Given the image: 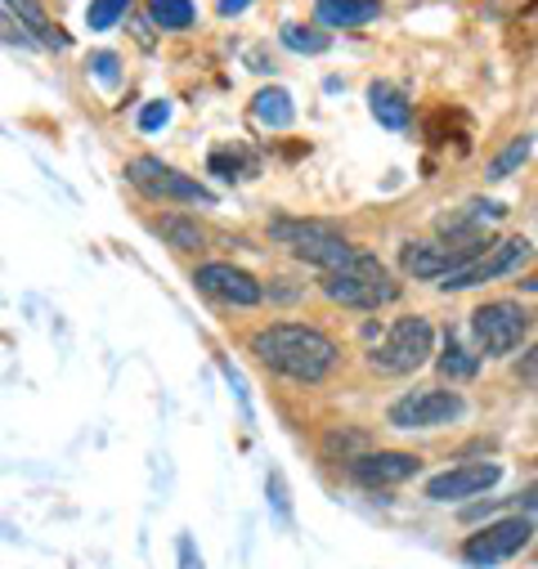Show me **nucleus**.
Instances as JSON below:
<instances>
[{
  "instance_id": "nucleus-1",
  "label": "nucleus",
  "mask_w": 538,
  "mask_h": 569,
  "mask_svg": "<svg viewBox=\"0 0 538 569\" xmlns=\"http://www.w3.org/2000/svg\"><path fill=\"white\" fill-rule=\"evenodd\" d=\"M247 355L297 386H319L341 363V346L315 323H265L247 337Z\"/></svg>"
},
{
  "instance_id": "nucleus-2",
  "label": "nucleus",
  "mask_w": 538,
  "mask_h": 569,
  "mask_svg": "<svg viewBox=\"0 0 538 569\" xmlns=\"http://www.w3.org/2000/svg\"><path fill=\"white\" fill-rule=\"evenodd\" d=\"M319 292L346 310H381V306L399 301V282L372 251H359L346 269L319 273Z\"/></svg>"
},
{
  "instance_id": "nucleus-3",
  "label": "nucleus",
  "mask_w": 538,
  "mask_h": 569,
  "mask_svg": "<svg viewBox=\"0 0 538 569\" xmlns=\"http://www.w3.org/2000/svg\"><path fill=\"white\" fill-rule=\"evenodd\" d=\"M269 238H275L283 251H292L297 260L315 264V269H346L359 247L350 238H341L328 220H297V216H275L269 220Z\"/></svg>"
},
{
  "instance_id": "nucleus-4",
  "label": "nucleus",
  "mask_w": 538,
  "mask_h": 569,
  "mask_svg": "<svg viewBox=\"0 0 538 569\" xmlns=\"http://www.w3.org/2000/svg\"><path fill=\"white\" fill-rule=\"evenodd\" d=\"M436 355V328L427 315H404L386 328V337L368 350V368L381 377H409Z\"/></svg>"
},
{
  "instance_id": "nucleus-5",
  "label": "nucleus",
  "mask_w": 538,
  "mask_h": 569,
  "mask_svg": "<svg viewBox=\"0 0 538 569\" xmlns=\"http://www.w3.org/2000/svg\"><path fill=\"white\" fill-rule=\"evenodd\" d=\"M126 184L134 189V193H145L149 202H185V207H216V193L202 184V180H193V176H185L180 167H171V162H162V158H153V153H140V158H130L126 162Z\"/></svg>"
},
{
  "instance_id": "nucleus-6",
  "label": "nucleus",
  "mask_w": 538,
  "mask_h": 569,
  "mask_svg": "<svg viewBox=\"0 0 538 569\" xmlns=\"http://www.w3.org/2000/svg\"><path fill=\"white\" fill-rule=\"evenodd\" d=\"M534 533H538V529H534V516H525V511L498 516V520L480 525L476 533H467L462 547H458V556H462V565H471V569H494V565L516 560V556L534 542Z\"/></svg>"
},
{
  "instance_id": "nucleus-7",
  "label": "nucleus",
  "mask_w": 538,
  "mask_h": 569,
  "mask_svg": "<svg viewBox=\"0 0 538 569\" xmlns=\"http://www.w3.org/2000/svg\"><path fill=\"white\" fill-rule=\"evenodd\" d=\"M462 417H467V399L445 386H418L386 408L390 431H440V426H454Z\"/></svg>"
},
{
  "instance_id": "nucleus-8",
  "label": "nucleus",
  "mask_w": 538,
  "mask_h": 569,
  "mask_svg": "<svg viewBox=\"0 0 538 569\" xmlns=\"http://www.w3.org/2000/svg\"><path fill=\"white\" fill-rule=\"evenodd\" d=\"M471 337H476V350L485 359H507V355H516L525 346L529 315H525L520 301H507V297L485 301V306L471 310Z\"/></svg>"
},
{
  "instance_id": "nucleus-9",
  "label": "nucleus",
  "mask_w": 538,
  "mask_h": 569,
  "mask_svg": "<svg viewBox=\"0 0 538 569\" xmlns=\"http://www.w3.org/2000/svg\"><path fill=\"white\" fill-rule=\"evenodd\" d=\"M529 256H534L529 238H520V233H511V238H494L476 260H467L458 273H449L445 282H436V288H440V292H467V288H480V282H494V278L516 273L520 264H529Z\"/></svg>"
},
{
  "instance_id": "nucleus-10",
  "label": "nucleus",
  "mask_w": 538,
  "mask_h": 569,
  "mask_svg": "<svg viewBox=\"0 0 538 569\" xmlns=\"http://www.w3.org/2000/svg\"><path fill=\"white\" fill-rule=\"evenodd\" d=\"M193 288H198L207 301L229 306V310H251V306L265 301V282H260L256 273L229 264V260H202V264L193 269Z\"/></svg>"
},
{
  "instance_id": "nucleus-11",
  "label": "nucleus",
  "mask_w": 538,
  "mask_h": 569,
  "mask_svg": "<svg viewBox=\"0 0 538 569\" xmlns=\"http://www.w3.org/2000/svg\"><path fill=\"white\" fill-rule=\"evenodd\" d=\"M489 242H404L399 247V269L418 282H445L458 273L467 260H476Z\"/></svg>"
},
{
  "instance_id": "nucleus-12",
  "label": "nucleus",
  "mask_w": 538,
  "mask_h": 569,
  "mask_svg": "<svg viewBox=\"0 0 538 569\" xmlns=\"http://www.w3.org/2000/svg\"><path fill=\"white\" fill-rule=\"evenodd\" d=\"M498 480H502V462H462V467H449V471L431 476L427 489H422V498L436 502V507H445V502H471V498L489 493Z\"/></svg>"
},
{
  "instance_id": "nucleus-13",
  "label": "nucleus",
  "mask_w": 538,
  "mask_h": 569,
  "mask_svg": "<svg viewBox=\"0 0 538 569\" xmlns=\"http://www.w3.org/2000/svg\"><path fill=\"white\" fill-rule=\"evenodd\" d=\"M418 471H422V458L418 453H404V449H368L363 458H355L346 467V476L359 489H395L404 480H414Z\"/></svg>"
},
{
  "instance_id": "nucleus-14",
  "label": "nucleus",
  "mask_w": 538,
  "mask_h": 569,
  "mask_svg": "<svg viewBox=\"0 0 538 569\" xmlns=\"http://www.w3.org/2000/svg\"><path fill=\"white\" fill-rule=\"evenodd\" d=\"M368 112L386 130H409V121H414V103H409V94H404L395 81H372L368 86Z\"/></svg>"
},
{
  "instance_id": "nucleus-15",
  "label": "nucleus",
  "mask_w": 538,
  "mask_h": 569,
  "mask_svg": "<svg viewBox=\"0 0 538 569\" xmlns=\"http://www.w3.org/2000/svg\"><path fill=\"white\" fill-rule=\"evenodd\" d=\"M315 19L323 28L350 32V28H363V23L381 19V0H315Z\"/></svg>"
},
{
  "instance_id": "nucleus-16",
  "label": "nucleus",
  "mask_w": 538,
  "mask_h": 569,
  "mask_svg": "<svg viewBox=\"0 0 538 569\" xmlns=\"http://www.w3.org/2000/svg\"><path fill=\"white\" fill-rule=\"evenodd\" d=\"M368 449H372V436L363 431V426H328L323 440H319L323 462H341V467H350V462L363 458Z\"/></svg>"
},
{
  "instance_id": "nucleus-17",
  "label": "nucleus",
  "mask_w": 538,
  "mask_h": 569,
  "mask_svg": "<svg viewBox=\"0 0 538 569\" xmlns=\"http://www.w3.org/2000/svg\"><path fill=\"white\" fill-rule=\"evenodd\" d=\"M251 117H256L260 126H269V130H288V126L297 121V103H292V94H288L283 86H265V90L251 99Z\"/></svg>"
},
{
  "instance_id": "nucleus-18",
  "label": "nucleus",
  "mask_w": 538,
  "mask_h": 569,
  "mask_svg": "<svg viewBox=\"0 0 538 569\" xmlns=\"http://www.w3.org/2000/svg\"><path fill=\"white\" fill-rule=\"evenodd\" d=\"M153 233H158L171 251H202V242H207L202 224H198L193 216H185V211H167L162 220H153Z\"/></svg>"
},
{
  "instance_id": "nucleus-19",
  "label": "nucleus",
  "mask_w": 538,
  "mask_h": 569,
  "mask_svg": "<svg viewBox=\"0 0 538 569\" xmlns=\"http://www.w3.org/2000/svg\"><path fill=\"white\" fill-rule=\"evenodd\" d=\"M6 14H19V28H28V32H37V41L41 46H54V50H68V37L46 19V10H41V0H6Z\"/></svg>"
},
{
  "instance_id": "nucleus-20",
  "label": "nucleus",
  "mask_w": 538,
  "mask_h": 569,
  "mask_svg": "<svg viewBox=\"0 0 538 569\" xmlns=\"http://www.w3.org/2000/svg\"><path fill=\"white\" fill-rule=\"evenodd\" d=\"M436 368H440V377H449V381H471V377L480 372V355H471L458 332H445V350H440Z\"/></svg>"
},
{
  "instance_id": "nucleus-21",
  "label": "nucleus",
  "mask_w": 538,
  "mask_h": 569,
  "mask_svg": "<svg viewBox=\"0 0 538 569\" xmlns=\"http://www.w3.org/2000/svg\"><path fill=\"white\" fill-rule=\"evenodd\" d=\"M529 153H534V139H529V134H511L507 144H502V149L489 158V167H485V180H494V184H498V180L516 176V171L529 162Z\"/></svg>"
},
{
  "instance_id": "nucleus-22",
  "label": "nucleus",
  "mask_w": 538,
  "mask_h": 569,
  "mask_svg": "<svg viewBox=\"0 0 538 569\" xmlns=\"http://www.w3.org/2000/svg\"><path fill=\"white\" fill-rule=\"evenodd\" d=\"M149 19L162 32H189L198 23V6L193 0H149Z\"/></svg>"
},
{
  "instance_id": "nucleus-23",
  "label": "nucleus",
  "mask_w": 538,
  "mask_h": 569,
  "mask_svg": "<svg viewBox=\"0 0 538 569\" xmlns=\"http://www.w3.org/2000/svg\"><path fill=\"white\" fill-rule=\"evenodd\" d=\"M279 41H283L292 54H323V50L332 46V37H328V32H319V28H306V23H283Z\"/></svg>"
},
{
  "instance_id": "nucleus-24",
  "label": "nucleus",
  "mask_w": 538,
  "mask_h": 569,
  "mask_svg": "<svg viewBox=\"0 0 538 569\" xmlns=\"http://www.w3.org/2000/svg\"><path fill=\"white\" fill-rule=\"evenodd\" d=\"M130 6H134V0H90V6H86V28H90V32L117 28V23L130 14Z\"/></svg>"
},
{
  "instance_id": "nucleus-25",
  "label": "nucleus",
  "mask_w": 538,
  "mask_h": 569,
  "mask_svg": "<svg viewBox=\"0 0 538 569\" xmlns=\"http://www.w3.org/2000/svg\"><path fill=\"white\" fill-rule=\"evenodd\" d=\"M265 498H269V511H275V520L283 525V529H292V493H288V480H283V471H269L265 476Z\"/></svg>"
},
{
  "instance_id": "nucleus-26",
  "label": "nucleus",
  "mask_w": 538,
  "mask_h": 569,
  "mask_svg": "<svg viewBox=\"0 0 538 569\" xmlns=\"http://www.w3.org/2000/svg\"><path fill=\"white\" fill-rule=\"evenodd\" d=\"M86 68H90V77H94L99 86H108V90L121 81V59H117L112 50H94V54L86 59Z\"/></svg>"
},
{
  "instance_id": "nucleus-27",
  "label": "nucleus",
  "mask_w": 538,
  "mask_h": 569,
  "mask_svg": "<svg viewBox=\"0 0 538 569\" xmlns=\"http://www.w3.org/2000/svg\"><path fill=\"white\" fill-rule=\"evenodd\" d=\"M167 126H171V103H167V99H153V103L140 108V130H145V134H158V130H167Z\"/></svg>"
},
{
  "instance_id": "nucleus-28",
  "label": "nucleus",
  "mask_w": 538,
  "mask_h": 569,
  "mask_svg": "<svg viewBox=\"0 0 538 569\" xmlns=\"http://www.w3.org/2000/svg\"><path fill=\"white\" fill-rule=\"evenodd\" d=\"M211 176H220V180H242V158H238L233 149H216V153H211Z\"/></svg>"
},
{
  "instance_id": "nucleus-29",
  "label": "nucleus",
  "mask_w": 538,
  "mask_h": 569,
  "mask_svg": "<svg viewBox=\"0 0 538 569\" xmlns=\"http://www.w3.org/2000/svg\"><path fill=\"white\" fill-rule=\"evenodd\" d=\"M176 569H207V560H202L193 533H180V538H176Z\"/></svg>"
},
{
  "instance_id": "nucleus-30",
  "label": "nucleus",
  "mask_w": 538,
  "mask_h": 569,
  "mask_svg": "<svg viewBox=\"0 0 538 569\" xmlns=\"http://www.w3.org/2000/svg\"><path fill=\"white\" fill-rule=\"evenodd\" d=\"M516 502H520V511H525V516H538V480H534L529 489H520V493H516Z\"/></svg>"
},
{
  "instance_id": "nucleus-31",
  "label": "nucleus",
  "mask_w": 538,
  "mask_h": 569,
  "mask_svg": "<svg viewBox=\"0 0 538 569\" xmlns=\"http://www.w3.org/2000/svg\"><path fill=\"white\" fill-rule=\"evenodd\" d=\"M247 6H251V0H216V10H220L225 19H238Z\"/></svg>"
},
{
  "instance_id": "nucleus-32",
  "label": "nucleus",
  "mask_w": 538,
  "mask_h": 569,
  "mask_svg": "<svg viewBox=\"0 0 538 569\" xmlns=\"http://www.w3.org/2000/svg\"><path fill=\"white\" fill-rule=\"evenodd\" d=\"M520 372H525V377H534V372H538V346L529 350V359H520Z\"/></svg>"
},
{
  "instance_id": "nucleus-33",
  "label": "nucleus",
  "mask_w": 538,
  "mask_h": 569,
  "mask_svg": "<svg viewBox=\"0 0 538 569\" xmlns=\"http://www.w3.org/2000/svg\"><path fill=\"white\" fill-rule=\"evenodd\" d=\"M520 288H525V292H538V269H534V273H529V278L520 282Z\"/></svg>"
},
{
  "instance_id": "nucleus-34",
  "label": "nucleus",
  "mask_w": 538,
  "mask_h": 569,
  "mask_svg": "<svg viewBox=\"0 0 538 569\" xmlns=\"http://www.w3.org/2000/svg\"><path fill=\"white\" fill-rule=\"evenodd\" d=\"M534 467H538V453H534Z\"/></svg>"
}]
</instances>
